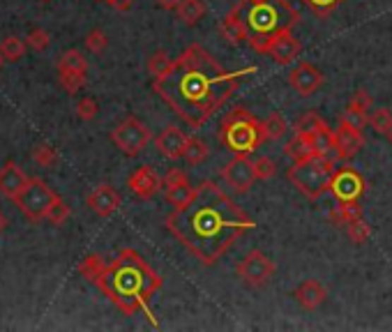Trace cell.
Here are the masks:
<instances>
[{
  "instance_id": "cell-36",
  "label": "cell",
  "mask_w": 392,
  "mask_h": 332,
  "mask_svg": "<svg viewBox=\"0 0 392 332\" xmlns=\"http://www.w3.org/2000/svg\"><path fill=\"white\" fill-rule=\"evenodd\" d=\"M85 74L88 72H58L60 78V85L67 90V93H78L85 85Z\"/></svg>"
},
{
  "instance_id": "cell-30",
  "label": "cell",
  "mask_w": 392,
  "mask_h": 332,
  "mask_svg": "<svg viewBox=\"0 0 392 332\" xmlns=\"http://www.w3.org/2000/svg\"><path fill=\"white\" fill-rule=\"evenodd\" d=\"M104 268H107V263H104V259L100 254H90V256H85L81 261V266H78V273H81L88 282L95 284V279H97L102 273H104Z\"/></svg>"
},
{
  "instance_id": "cell-28",
  "label": "cell",
  "mask_w": 392,
  "mask_h": 332,
  "mask_svg": "<svg viewBox=\"0 0 392 332\" xmlns=\"http://www.w3.org/2000/svg\"><path fill=\"white\" fill-rule=\"evenodd\" d=\"M171 67H173V60L164 49H157L155 54H150V58H148V72L155 78L164 76Z\"/></svg>"
},
{
  "instance_id": "cell-50",
  "label": "cell",
  "mask_w": 392,
  "mask_h": 332,
  "mask_svg": "<svg viewBox=\"0 0 392 332\" xmlns=\"http://www.w3.org/2000/svg\"><path fill=\"white\" fill-rule=\"evenodd\" d=\"M107 3H111V0H107Z\"/></svg>"
},
{
  "instance_id": "cell-47",
  "label": "cell",
  "mask_w": 392,
  "mask_h": 332,
  "mask_svg": "<svg viewBox=\"0 0 392 332\" xmlns=\"http://www.w3.org/2000/svg\"><path fill=\"white\" fill-rule=\"evenodd\" d=\"M245 3H251V5H254V3H266V0H245Z\"/></svg>"
},
{
  "instance_id": "cell-9",
  "label": "cell",
  "mask_w": 392,
  "mask_h": 332,
  "mask_svg": "<svg viewBox=\"0 0 392 332\" xmlns=\"http://www.w3.org/2000/svg\"><path fill=\"white\" fill-rule=\"evenodd\" d=\"M293 134L300 136L319 155H328V150H333V129L316 111H304L295 122Z\"/></svg>"
},
{
  "instance_id": "cell-1",
  "label": "cell",
  "mask_w": 392,
  "mask_h": 332,
  "mask_svg": "<svg viewBox=\"0 0 392 332\" xmlns=\"http://www.w3.org/2000/svg\"><path fill=\"white\" fill-rule=\"evenodd\" d=\"M251 72H256V67L229 72L210 51L201 45H189L173 60L167 74L155 78L153 90L182 122L198 129L238 90L242 76Z\"/></svg>"
},
{
  "instance_id": "cell-40",
  "label": "cell",
  "mask_w": 392,
  "mask_h": 332,
  "mask_svg": "<svg viewBox=\"0 0 392 332\" xmlns=\"http://www.w3.org/2000/svg\"><path fill=\"white\" fill-rule=\"evenodd\" d=\"M85 47H88V51H93V54H102V51L109 47L107 32H104L102 28H93L88 35H85Z\"/></svg>"
},
{
  "instance_id": "cell-32",
  "label": "cell",
  "mask_w": 392,
  "mask_h": 332,
  "mask_svg": "<svg viewBox=\"0 0 392 332\" xmlns=\"http://www.w3.org/2000/svg\"><path fill=\"white\" fill-rule=\"evenodd\" d=\"M369 125L376 134L388 136V132H392V113L388 109H374L369 116Z\"/></svg>"
},
{
  "instance_id": "cell-31",
  "label": "cell",
  "mask_w": 392,
  "mask_h": 332,
  "mask_svg": "<svg viewBox=\"0 0 392 332\" xmlns=\"http://www.w3.org/2000/svg\"><path fill=\"white\" fill-rule=\"evenodd\" d=\"M284 153L291 157L293 162H302V160H307V157H314V155H319V153H314L311 148L302 141L300 136H291V141L284 146Z\"/></svg>"
},
{
  "instance_id": "cell-4",
  "label": "cell",
  "mask_w": 392,
  "mask_h": 332,
  "mask_svg": "<svg viewBox=\"0 0 392 332\" xmlns=\"http://www.w3.org/2000/svg\"><path fill=\"white\" fill-rule=\"evenodd\" d=\"M220 143L233 155H251L259 146L266 143L263 122L247 109H233L226 113L220 125Z\"/></svg>"
},
{
  "instance_id": "cell-15",
  "label": "cell",
  "mask_w": 392,
  "mask_h": 332,
  "mask_svg": "<svg viewBox=\"0 0 392 332\" xmlns=\"http://www.w3.org/2000/svg\"><path fill=\"white\" fill-rule=\"evenodd\" d=\"M323 83H326L323 72L316 65L307 63V60H300L289 72V85L300 97H311L319 88H323Z\"/></svg>"
},
{
  "instance_id": "cell-29",
  "label": "cell",
  "mask_w": 392,
  "mask_h": 332,
  "mask_svg": "<svg viewBox=\"0 0 392 332\" xmlns=\"http://www.w3.org/2000/svg\"><path fill=\"white\" fill-rule=\"evenodd\" d=\"M208 155H210V148L206 146V141L196 136H189V143H187V150L182 160H187V164H201L208 160Z\"/></svg>"
},
{
  "instance_id": "cell-48",
  "label": "cell",
  "mask_w": 392,
  "mask_h": 332,
  "mask_svg": "<svg viewBox=\"0 0 392 332\" xmlns=\"http://www.w3.org/2000/svg\"><path fill=\"white\" fill-rule=\"evenodd\" d=\"M3 63H5V56H3V51H0V67H3Z\"/></svg>"
},
{
  "instance_id": "cell-11",
  "label": "cell",
  "mask_w": 392,
  "mask_h": 332,
  "mask_svg": "<svg viewBox=\"0 0 392 332\" xmlns=\"http://www.w3.org/2000/svg\"><path fill=\"white\" fill-rule=\"evenodd\" d=\"M222 178L235 194H247V191L254 187V182L259 180L254 160H251L249 155H233V160L224 164Z\"/></svg>"
},
{
  "instance_id": "cell-26",
  "label": "cell",
  "mask_w": 392,
  "mask_h": 332,
  "mask_svg": "<svg viewBox=\"0 0 392 332\" xmlns=\"http://www.w3.org/2000/svg\"><path fill=\"white\" fill-rule=\"evenodd\" d=\"M58 72H88V60L83 58L81 51L69 49L58 60Z\"/></svg>"
},
{
  "instance_id": "cell-24",
  "label": "cell",
  "mask_w": 392,
  "mask_h": 332,
  "mask_svg": "<svg viewBox=\"0 0 392 332\" xmlns=\"http://www.w3.org/2000/svg\"><path fill=\"white\" fill-rule=\"evenodd\" d=\"M206 12H208V7H206L203 0H182V3L178 5V10H176L178 21L189 25V28L201 21L206 16Z\"/></svg>"
},
{
  "instance_id": "cell-16",
  "label": "cell",
  "mask_w": 392,
  "mask_h": 332,
  "mask_svg": "<svg viewBox=\"0 0 392 332\" xmlns=\"http://www.w3.org/2000/svg\"><path fill=\"white\" fill-rule=\"evenodd\" d=\"M187 143H189L187 132H182V129L176 125L164 127L162 132L155 136V148L160 150V155L167 157V160H173V162L185 157Z\"/></svg>"
},
{
  "instance_id": "cell-27",
  "label": "cell",
  "mask_w": 392,
  "mask_h": 332,
  "mask_svg": "<svg viewBox=\"0 0 392 332\" xmlns=\"http://www.w3.org/2000/svg\"><path fill=\"white\" fill-rule=\"evenodd\" d=\"M196 194V187H191L189 182H185V185H176V187H167L164 189V196H167V201L173 206V208H182L187 206L191 198H194Z\"/></svg>"
},
{
  "instance_id": "cell-12",
  "label": "cell",
  "mask_w": 392,
  "mask_h": 332,
  "mask_svg": "<svg viewBox=\"0 0 392 332\" xmlns=\"http://www.w3.org/2000/svg\"><path fill=\"white\" fill-rule=\"evenodd\" d=\"M364 189H367V180L362 178L360 171H355L353 166H339L335 171L333 185L330 191L337 198V203H348V201H360Z\"/></svg>"
},
{
  "instance_id": "cell-49",
  "label": "cell",
  "mask_w": 392,
  "mask_h": 332,
  "mask_svg": "<svg viewBox=\"0 0 392 332\" xmlns=\"http://www.w3.org/2000/svg\"><path fill=\"white\" fill-rule=\"evenodd\" d=\"M388 141L392 143V132H388Z\"/></svg>"
},
{
  "instance_id": "cell-19",
  "label": "cell",
  "mask_w": 392,
  "mask_h": 332,
  "mask_svg": "<svg viewBox=\"0 0 392 332\" xmlns=\"http://www.w3.org/2000/svg\"><path fill=\"white\" fill-rule=\"evenodd\" d=\"M372 107H374V97L364 88H358V90L351 95V100H348L346 109L342 113V120L351 122V125L362 129L364 125H369V111H372Z\"/></svg>"
},
{
  "instance_id": "cell-18",
  "label": "cell",
  "mask_w": 392,
  "mask_h": 332,
  "mask_svg": "<svg viewBox=\"0 0 392 332\" xmlns=\"http://www.w3.org/2000/svg\"><path fill=\"white\" fill-rule=\"evenodd\" d=\"M249 25L242 21V14H240V5L231 7V12L224 16L217 25V30H220L222 37L229 42L231 47H242L249 42Z\"/></svg>"
},
{
  "instance_id": "cell-10",
  "label": "cell",
  "mask_w": 392,
  "mask_h": 332,
  "mask_svg": "<svg viewBox=\"0 0 392 332\" xmlns=\"http://www.w3.org/2000/svg\"><path fill=\"white\" fill-rule=\"evenodd\" d=\"M275 261L270 259L268 254H263L261 249H251L247 251L242 261H238V266H235V275L242 284H247L251 288H261L266 286L270 279L275 275Z\"/></svg>"
},
{
  "instance_id": "cell-37",
  "label": "cell",
  "mask_w": 392,
  "mask_h": 332,
  "mask_svg": "<svg viewBox=\"0 0 392 332\" xmlns=\"http://www.w3.org/2000/svg\"><path fill=\"white\" fill-rule=\"evenodd\" d=\"M346 235L351 238V242L355 244H364L369 240V235H372V229H369V224H364V220L360 217V220H355L346 226Z\"/></svg>"
},
{
  "instance_id": "cell-42",
  "label": "cell",
  "mask_w": 392,
  "mask_h": 332,
  "mask_svg": "<svg viewBox=\"0 0 392 332\" xmlns=\"http://www.w3.org/2000/svg\"><path fill=\"white\" fill-rule=\"evenodd\" d=\"M254 169H256L259 180H268V178L275 176L277 164L270 160V157H259V160H254Z\"/></svg>"
},
{
  "instance_id": "cell-2",
  "label": "cell",
  "mask_w": 392,
  "mask_h": 332,
  "mask_svg": "<svg viewBox=\"0 0 392 332\" xmlns=\"http://www.w3.org/2000/svg\"><path fill=\"white\" fill-rule=\"evenodd\" d=\"M169 233L203 266H215L256 222L213 180L196 187L187 206L173 208L164 220Z\"/></svg>"
},
{
  "instance_id": "cell-20",
  "label": "cell",
  "mask_w": 392,
  "mask_h": 332,
  "mask_svg": "<svg viewBox=\"0 0 392 332\" xmlns=\"http://www.w3.org/2000/svg\"><path fill=\"white\" fill-rule=\"evenodd\" d=\"M85 203H88V208L97 217H111L120 208V194L116 191V187L104 182V185H97L90 191Z\"/></svg>"
},
{
  "instance_id": "cell-14",
  "label": "cell",
  "mask_w": 392,
  "mask_h": 332,
  "mask_svg": "<svg viewBox=\"0 0 392 332\" xmlns=\"http://www.w3.org/2000/svg\"><path fill=\"white\" fill-rule=\"evenodd\" d=\"M364 148V134L360 127L351 125L346 120H339V127L333 132V150L337 160H351Z\"/></svg>"
},
{
  "instance_id": "cell-3",
  "label": "cell",
  "mask_w": 392,
  "mask_h": 332,
  "mask_svg": "<svg viewBox=\"0 0 392 332\" xmlns=\"http://www.w3.org/2000/svg\"><path fill=\"white\" fill-rule=\"evenodd\" d=\"M95 284L123 314L132 316L136 312H145V316L157 328V321L150 314V298L162 288L164 279L136 249L120 251L118 259L95 279Z\"/></svg>"
},
{
  "instance_id": "cell-23",
  "label": "cell",
  "mask_w": 392,
  "mask_h": 332,
  "mask_svg": "<svg viewBox=\"0 0 392 332\" xmlns=\"http://www.w3.org/2000/svg\"><path fill=\"white\" fill-rule=\"evenodd\" d=\"M330 222H333L337 229H346L348 224L360 220L362 217V206L360 201H348V203H337L333 211H330Z\"/></svg>"
},
{
  "instance_id": "cell-44",
  "label": "cell",
  "mask_w": 392,
  "mask_h": 332,
  "mask_svg": "<svg viewBox=\"0 0 392 332\" xmlns=\"http://www.w3.org/2000/svg\"><path fill=\"white\" fill-rule=\"evenodd\" d=\"M113 10H118V12H129L134 7V0H111L109 3Z\"/></svg>"
},
{
  "instance_id": "cell-33",
  "label": "cell",
  "mask_w": 392,
  "mask_h": 332,
  "mask_svg": "<svg viewBox=\"0 0 392 332\" xmlns=\"http://www.w3.org/2000/svg\"><path fill=\"white\" fill-rule=\"evenodd\" d=\"M0 51H3L5 60H19L25 54V42L21 37H16V35H10V37L0 42Z\"/></svg>"
},
{
  "instance_id": "cell-35",
  "label": "cell",
  "mask_w": 392,
  "mask_h": 332,
  "mask_svg": "<svg viewBox=\"0 0 392 332\" xmlns=\"http://www.w3.org/2000/svg\"><path fill=\"white\" fill-rule=\"evenodd\" d=\"M300 3L307 5L309 10L319 16V19H328V16L344 3V0H300Z\"/></svg>"
},
{
  "instance_id": "cell-43",
  "label": "cell",
  "mask_w": 392,
  "mask_h": 332,
  "mask_svg": "<svg viewBox=\"0 0 392 332\" xmlns=\"http://www.w3.org/2000/svg\"><path fill=\"white\" fill-rule=\"evenodd\" d=\"M185 182H189V178H187V173L182 171V169H171L167 176L162 178L164 189H167V187H176V185H185Z\"/></svg>"
},
{
  "instance_id": "cell-21",
  "label": "cell",
  "mask_w": 392,
  "mask_h": 332,
  "mask_svg": "<svg viewBox=\"0 0 392 332\" xmlns=\"http://www.w3.org/2000/svg\"><path fill=\"white\" fill-rule=\"evenodd\" d=\"M293 298L302 309L314 312L328 300V291L323 284L316 282V279H304V282L293 291Z\"/></svg>"
},
{
  "instance_id": "cell-38",
  "label": "cell",
  "mask_w": 392,
  "mask_h": 332,
  "mask_svg": "<svg viewBox=\"0 0 392 332\" xmlns=\"http://www.w3.org/2000/svg\"><path fill=\"white\" fill-rule=\"evenodd\" d=\"M67 217H69V206L65 203L63 198H56L54 201V206L49 208V213H47V222H51L54 226H60V224H65L67 222Z\"/></svg>"
},
{
  "instance_id": "cell-8",
  "label": "cell",
  "mask_w": 392,
  "mask_h": 332,
  "mask_svg": "<svg viewBox=\"0 0 392 332\" xmlns=\"http://www.w3.org/2000/svg\"><path fill=\"white\" fill-rule=\"evenodd\" d=\"M150 129L143 120H138L136 116H127L120 125L113 127L111 132V141L118 150H123L127 157H136L141 155L143 148L150 143Z\"/></svg>"
},
{
  "instance_id": "cell-17",
  "label": "cell",
  "mask_w": 392,
  "mask_h": 332,
  "mask_svg": "<svg viewBox=\"0 0 392 332\" xmlns=\"http://www.w3.org/2000/svg\"><path fill=\"white\" fill-rule=\"evenodd\" d=\"M127 187L136 198H141V201L153 198L157 191L164 189L162 178L157 176V171L153 169V166H138L136 171H132V176L127 178Z\"/></svg>"
},
{
  "instance_id": "cell-34",
  "label": "cell",
  "mask_w": 392,
  "mask_h": 332,
  "mask_svg": "<svg viewBox=\"0 0 392 332\" xmlns=\"http://www.w3.org/2000/svg\"><path fill=\"white\" fill-rule=\"evenodd\" d=\"M32 160L37 162L40 166H44V169H54V166L60 162V157H58V150L56 148H51V146H47V143H42V146H37L32 150Z\"/></svg>"
},
{
  "instance_id": "cell-25",
  "label": "cell",
  "mask_w": 392,
  "mask_h": 332,
  "mask_svg": "<svg viewBox=\"0 0 392 332\" xmlns=\"http://www.w3.org/2000/svg\"><path fill=\"white\" fill-rule=\"evenodd\" d=\"M289 132V122L282 116V113L273 111L270 116L263 120V134H266V141H280V138Z\"/></svg>"
},
{
  "instance_id": "cell-45",
  "label": "cell",
  "mask_w": 392,
  "mask_h": 332,
  "mask_svg": "<svg viewBox=\"0 0 392 332\" xmlns=\"http://www.w3.org/2000/svg\"><path fill=\"white\" fill-rule=\"evenodd\" d=\"M155 3H157V7H162V10H169V12L173 10V12H176L182 0H155Z\"/></svg>"
},
{
  "instance_id": "cell-6",
  "label": "cell",
  "mask_w": 392,
  "mask_h": 332,
  "mask_svg": "<svg viewBox=\"0 0 392 332\" xmlns=\"http://www.w3.org/2000/svg\"><path fill=\"white\" fill-rule=\"evenodd\" d=\"M247 45L254 49L256 54L270 56L273 63L277 65H291L302 51L300 40L293 35V23L284 25V28L270 32V35H256V32L249 35Z\"/></svg>"
},
{
  "instance_id": "cell-5",
  "label": "cell",
  "mask_w": 392,
  "mask_h": 332,
  "mask_svg": "<svg viewBox=\"0 0 392 332\" xmlns=\"http://www.w3.org/2000/svg\"><path fill=\"white\" fill-rule=\"evenodd\" d=\"M335 171L337 166L328 155H314L302 162H293L291 169L286 171V178L307 201H319L330 191Z\"/></svg>"
},
{
  "instance_id": "cell-46",
  "label": "cell",
  "mask_w": 392,
  "mask_h": 332,
  "mask_svg": "<svg viewBox=\"0 0 392 332\" xmlns=\"http://www.w3.org/2000/svg\"><path fill=\"white\" fill-rule=\"evenodd\" d=\"M7 229V217H5V213L0 211V233H3Z\"/></svg>"
},
{
  "instance_id": "cell-39",
  "label": "cell",
  "mask_w": 392,
  "mask_h": 332,
  "mask_svg": "<svg viewBox=\"0 0 392 332\" xmlns=\"http://www.w3.org/2000/svg\"><path fill=\"white\" fill-rule=\"evenodd\" d=\"M25 45H28L32 51H47L51 45V35L44 28H32L25 37Z\"/></svg>"
},
{
  "instance_id": "cell-7",
  "label": "cell",
  "mask_w": 392,
  "mask_h": 332,
  "mask_svg": "<svg viewBox=\"0 0 392 332\" xmlns=\"http://www.w3.org/2000/svg\"><path fill=\"white\" fill-rule=\"evenodd\" d=\"M56 198H58V194L47 185L44 180L30 178L21 194L14 198V203L30 222H42V220H47L49 208L54 206Z\"/></svg>"
},
{
  "instance_id": "cell-41",
  "label": "cell",
  "mask_w": 392,
  "mask_h": 332,
  "mask_svg": "<svg viewBox=\"0 0 392 332\" xmlns=\"http://www.w3.org/2000/svg\"><path fill=\"white\" fill-rule=\"evenodd\" d=\"M97 113H100V104L95 97H81L76 104V116L81 118V120H93V118H97Z\"/></svg>"
},
{
  "instance_id": "cell-22",
  "label": "cell",
  "mask_w": 392,
  "mask_h": 332,
  "mask_svg": "<svg viewBox=\"0 0 392 332\" xmlns=\"http://www.w3.org/2000/svg\"><path fill=\"white\" fill-rule=\"evenodd\" d=\"M28 176L16 166L14 162H7L3 169H0V194H3L5 198L14 201L16 196L21 194L23 187L28 185Z\"/></svg>"
},
{
  "instance_id": "cell-13",
  "label": "cell",
  "mask_w": 392,
  "mask_h": 332,
  "mask_svg": "<svg viewBox=\"0 0 392 332\" xmlns=\"http://www.w3.org/2000/svg\"><path fill=\"white\" fill-rule=\"evenodd\" d=\"M280 5H273V3H254L251 5V10L247 14V25L256 35H270L275 30L284 28V25L289 23H282V7H284V0H277Z\"/></svg>"
}]
</instances>
